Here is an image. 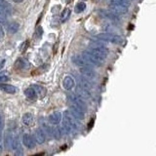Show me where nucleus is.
Returning <instances> with one entry per match:
<instances>
[{
  "label": "nucleus",
  "instance_id": "1",
  "mask_svg": "<svg viewBox=\"0 0 156 156\" xmlns=\"http://www.w3.org/2000/svg\"><path fill=\"white\" fill-rule=\"evenodd\" d=\"M81 56L83 57V58L87 62V63L89 66H100L102 65V62L105 61L101 60V58H99L98 56H96L95 54H93L91 51H84Z\"/></svg>",
  "mask_w": 156,
  "mask_h": 156
},
{
  "label": "nucleus",
  "instance_id": "2",
  "mask_svg": "<svg viewBox=\"0 0 156 156\" xmlns=\"http://www.w3.org/2000/svg\"><path fill=\"white\" fill-rule=\"evenodd\" d=\"M90 51L104 61L105 60L106 56L108 55V49L105 45H101V44H99V43H91Z\"/></svg>",
  "mask_w": 156,
  "mask_h": 156
},
{
  "label": "nucleus",
  "instance_id": "3",
  "mask_svg": "<svg viewBox=\"0 0 156 156\" xmlns=\"http://www.w3.org/2000/svg\"><path fill=\"white\" fill-rule=\"evenodd\" d=\"M76 122L74 119V116L71 114V112L66 111L65 117H63V128L66 132H71L76 129Z\"/></svg>",
  "mask_w": 156,
  "mask_h": 156
},
{
  "label": "nucleus",
  "instance_id": "4",
  "mask_svg": "<svg viewBox=\"0 0 156 156\" xmlns=\"http://www.w3.org/2000/svg\"><path fill=\"white\" fill-rule=\"evenodd\" d=\"M97 37L101 41L110 42L113 44H120L123 42V38L119 35H117V34H114V33H107V32L100 33V34H98Z\"/></svg>",
  "mask_w": 156,
  "mask_h": 156
},
{
  "label": "nucleus",
  "instance_id": "5",
  "mask_svg": "<svg viewBox=\"0 0 156 156\" xmlns=\"http://www.w3.org/2000/svg\"><path fill=\"white\" fill-rule=\"evenodd\" d=\"M15 67H16L17 69L27 70L30 67V62L24 58H19L16 61V62H15Z\"/></svg>",
  "mask_w": 156,
  "mask_h": 156
},
{
  "label": "nucleus",
  "instance_id": "6",
  "mask_svg": "<svg viewBox=\"0 0 156 156\" xmlns=\"http://www.w3.org/2000/svg\"><path fill=\"white\" fill-rule=\"evenodd\" d=\"M23 144L27 148H33L35 146V140L33 139V136L29 134H24L23 136Z\"/></svg>",
  "mask_w": 156,
  "mask_h": 156
},
{
  "label": "nucleus",
  "instance_id": "7",
  "mask_svg": "<svg viewBox=\"0 0 156 156\" xmlns=\"http://www.w3.org/2000/svg\"><path fill=\"white\" fill-rule=\"evenodd\" d=\"M79 71L84 76H86L88 78H91V79H93V78L96 77V72H95V70L93 69L92 67H90V66H80L79 67Z\"/></svg>",
  "mask_w": 156,
  "mask_h": 156
},
{
  "label": "nucleus",
  "instance_id": "8",
  "mask_svg": "<svg viewBox=\"0 0 156 156\" xmlns=\"http://www.w3.org/2000/svg\"><path fill=\"white\" fill-rule=\"evenodd\" d=\"M109 8L111 10V12L116 15H124L128 12V8L127 7L121 6V5H117V4H110Z\"/></svg>",
  "mask_w": 156,
  "mask_h": 156
},
{
  "label": "nucleus",
  "instance_id": "9",
  "mask_svg": "<svg viewBox=\"0 0 156 156\" xmlns=\"http://www.w3.org/2000/svg\"><path fill=\"white\" fill-rule=\"evenodd\" d=\"M75 85V82L74 79L71 77V76H66L63 78V81H62V86L65 88L66 90H71L73 87Z\"/></svg>",
  "mask_w": 156,
  "mask_h": 156
},
{
  "label": "nucleus",
  "instance_id": "10",
  "mask_svg": "<svg viewBox=\"0 0 156 156\" xmlns=\"http://www.w3.org/2000/svg\"><path fill=\"white\" fill-rule=\"evenodd\" d=\"M33 121H34V118H33V115L31 113H24L22 117V122L24 126L27 127H30L32 126L33 124Z\"/></svg>",
  "mask_w": 156,
  "mask_h": 156
},
{
  "label": "nucleus",
  "instance_id": "11",
  "mask_svg": "<svg viewBox=\"0 0 156 156\" xmlns=\"http://www.w3.org/2000/svg\"><path fill=\"white\" fill-rule=\"evenodd\" d=\"M61 119H62V114L60 112H54L48 118L49 122L53 125H58L61 122Z\"/></svg>",
  "mask_w": 156,
  "mask_h": 156
},
{
  "label": "nucleus",
  "instance_id": "12",
  "mask_svg": "<svg viewBox=\"0 0 156 156\" xmlns=\"http://www.w3.org/2000/svg\"><path fill=\"white\" fill-rule=\"evenodd\" d=\"M0 90L5 93H8V94H15L18 91L16 87L10 84H0Z\"/></svg>",
  "mask_w": 156,
  "mask_h": 156
},
{
  "label": "nucleus",
  "instance_id": "13",
  "mask_svg": "<svg viewBox=\"0 0 156 156\" xmlns=\"http://www.w3.org/2000/svg\"><path fill=\"white\" fill-rule=\"evenodd\" d=\"M45 140H46V136L44 131L41 129H37L35 132V140L38 144H43L45 143Z\"/></svg>",
  "mask_w": 156,
  "mask_h": 156
},
{
  "label": "nucleus",
  "instance_id": "14",
  "mask_svg": "<svg viewBox=\"0 0 156 156\" xmlns=\"http://www.w3.org/2000/svg\"><path fill=\"white\" fill-rule=\"evenodd\" d=\"M19 28H20L19 23H17V22H11V23H9L8 26H7V31L9 33H11V34H15L16 32H18Z\"/></svg>",
  "mask_w": 156,
  "mask_h": 156
},
{
  "label": "nucleus",
  "instance_id": "15",
  "mask_svg": "<svg viewBox=\"0 0 156 156\" xmlns=\"http://www.w3.org/2000/svg\"><path fill=\"white\" fill-rule=\"evenodd\" d=\"M24 95L27 96V98H28V99H30V100H35L37 98V93L35 90H34L33 87H29L27 89L24 90Z\"/></svg>",
  "mask_w": 156,
  "mask_h": 156
},
{
  "label": "nucleus",
  "instance_id": "16",
  "mask_svg": "<svg viewBox=\"0 0 156 156\" xmlns=\"http://www.w3.org/2000/svg\"><path fill=\"white\" fill-rule=\"evenodd\" d=\"M102 16H104L105 19L109 20L111 22H114V23H118V18L116 17V15L114 13H111V12H106V11H104L101 13Z\"/></svg>",
  "mask_w": 156,
  "mask_h": 156
},
{
  "label": "nucleus",
  "instance_id": "17",
  "mask_svg": "<svg viewBox=\"0 0 156 156\" xmlns=\"http://www.w3.org/2000/svg\"><path fill=\"white\" fill-rule=\"evenodd\" d=\"M110 4H117V5H121V6H124L128 8L131 3L130 0H110Z\"/></svg>",
  "mask_w": 156,
  "mask_h": 156
},
{
  "label": "nucleus",
  "instance_id": "18",
  "mask_svg": "<svg viewBox=\"0 0 156 156\" xmlns=\"http://www.w3.org/2000/svg\"><path fill=\"white\" fill-rule=\"evenodd\" d=\"M2 135H3V119L1 115H0V153L3 151V139H2Z\"/></svg>",
  "mask_w": 156,
  "mask_h": 156
},
{
  "label": "nucleus",
  "instance_id": "19",
  "mask_svg": "<svg viewBox=\"0 0 156 156\" xmlns=\"http://www.w3.org/2000/svg\"><path fill=\"white\" fill-rule=\"evenodd\" d=\"M69 16H70V10L68 9V8H66V9H65L62 11V15H61V21L63 23V22H66L67 20H68V18H69Z\"/></svg>",
  "mask_w": 156,
  "mask_h": 156
},
{
  "label": "nucleus",
  "instance_id": "20",
  "mask_svg": "<svg viewBox=\"0 0 156 156\" xmlns=\"http://www.w3.org/2000/svg\"><path fill=\"white\" fill-rule=\"evenodd\" d=\"M31 87L34 88V90L36 91L37 95H40V96H44V95H45L46 90H45V88H43L42 86H39V85H32Z\"/></svg>",
  "mask_w": 156,
  "mask_h": 156
},
{
  "label": "nucleus",
  "instance_id": "21",
  "mask_svg": "<svg viewBox=\"0 0 156 156\" xmlns=\"http://www.w3.org/2000/svg\"><path fill=\"white\" fill-rule=\"evenodd\" d=\"M86 9V4L84 2H79L76 4L75 6V12L76 13H81Z\"/></svg>",
  "mask_w": 156,
  "mask_h": 156
},
{
  "label": "nucleus",
  "instance_id": "22",
  "mask_svg": "<svg viewBox=\"0 0 156 156\" xmlns=\"http://www.w3.org/2000/svg\"><path fill=\"white\" fill-rule=\"evenodd\" d=\"M42 34H43V29L41 27H39L36 28V30H35V33H34V36H35L36 38L38 39H40L41 36H42Z\"/></svg>",
  "mask_w": 156,
  "mask_h": 156
},
{
  "label": "nucleus",
  "instance_id": "23",
  "mask_svg": "<svg viewBox=\"0 0 156 156\" xmlns=\"http://www.w3.org/2000/svg\"><path fill=\"white\" fill-rule=\"evenodd\" d=\"M0 7L11 8V7H10V4L6 1V0H0Z\"/></svg>",
  "mask_w": 156,
  "mask_h": 156
},
{
  "label": "nucleus",
  "instance_id": "24",
  "mask_svg": "<svg viewBox=\"0 0 156 156\" xmlns=\"http://www.w3.org/2000/svg\"><path fill=\"white\" fill-rule=\"evenodd\" d=\"M9 80V77L7 75H0V83H5Z\"/></svg>",
  "mask_w": 156,
  "mask_h": 156
},
{
  "label": "nucleus",
  "instance_id": "25",
  "mask_svg": "<svg viewBox=\"0 0 156 156\" xmlns=\"http://www.w3.org/2000/svg\"><path fill=\"white\" fill-rule=\"evenodd\" d=\"M28 46V41H26L24 43H23V45L21 46V51L23 52V51H26V49L27 48Z\"/></svg>",
  "mask_w": 156,
  "mask_h": 156
},
{
  "label": "nucleus",
  "instance_id": "26",
  "mask_svg": "<svg viewBox=\"0 0 156 156\" xmlns=\"http://www.w3.org/2000/svg\"><path fill=\"white\" fill-rule=\"evenodd\" d=\"M4 30H3V28L1 27V24H0V39H3L4 38Z\"/></svg>",
  "mask_w": 156,
  "mask_h": 156
},
{
  "label": "nucleus",
  "instance_id": "27",
  "mask_svg": "<svg viewBox=\"0 0 156 156\" xmlns=\"http://www.w3.org/2000/svg\"><path fill=\"white\" fill-rule=\"evenodd\" d=\"M4 63H5V60H2V61H1V62H0V69H1V68L3 67Z\"/></svg>",
  "mask_w": 156,
  "mask_h": 156
},
{
  "label": "nucleus",
  "instance_id": "28",
  "mask_svg": "<svg viewBox=\"0 0 156 156\" xmlns=\"http://www.w3.org/2000/svg\"><path fill=\"white\" fill-rule=\"evenodd\" d=\"M14 2H16V3H21V2H23V0H13Z\"/></svg>",
  "mask_w": 156,
  "mask_h": 156
}]
</instances>
